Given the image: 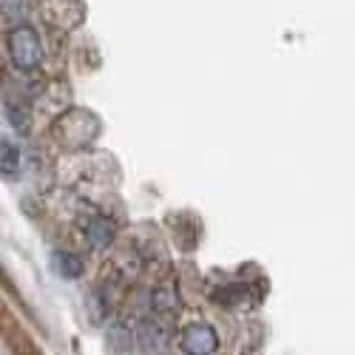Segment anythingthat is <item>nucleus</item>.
Listing matches in <instances>:
<instances>
[{"label":"nucleus","instance_id":"423d86ee","mask_svg":"<svg viewBox=\"0 0 355 355\" xmlns=\"http://www.w3.org/2000/svg\"><path fill=\"white\" fill-rule=\"evenodd\" d=\"M139 344L148 352L162 349L168 344V327H162V324H142L139 327Z\"/></svg>","mask_w":355,"mask_h":355},{"label":"nucleus","instance_id":"f03ea898","mask_svg":"<svg viewBox=\"0 0 355 355\" xmlns=\"http://www.w3.org/2000/svg\"><path fill=\"white\" fill-rule=\"evenodd\" d=\"M6 49L17 71H35L43 63V46H40V35L32 26L17 23L9 28L6 35Z\"/></svg>","mask_w":355,"mask_h":355},{"label":"nucleus","instance_id":"1a4fd4ad","mask_svg":"<svg viewBox=\"0 0 355 355\" xmlns=\"http://www.w3.org/2000/svg\"><path fill=\"white\" fill-rule=\"evenodd\" d=\"M17 168H20V151H17V148L9 139H3V173L12 176Z\"/></svg>","mask_w":355,"mask_h":355},{"label":"nucleus","instance_id":"0eeeda50","mask_svg":"<svg viewBox=\"0 0 355 355\" xmlns=\"http://www.w3.org/2000/svg\"><path fill=\"white\" fill-rule=\"evenodd\" d=\"M51 268H54L57 276H63V279H80L83 276V261L71 253H54Z\"/></svg>","mask_w":355,"mask_h":355},{"label":"nucleus","instance_id":"39448f33","mask_svg":"<svg viewBox=\"0 0 355 355\" xmlns=\"http://www.w3.org/2000/svg\"><path fill=\"white\" fill-rule=\"evenodd\" d=\"M43 15L51 26L57 28H74L83 23L85 17V6H83V0H43Z\"/></svg>","mask_w":355,"mask_h":355},{"label":"nucleus","instance_id":"7ed1b4c3","mask_svg":"<svg viewBox=\"0 0 355 355\" xmlns=\"http://www.w3.org/2000/svg\"><path fill=\"white\" fill-rule=\"evenodd\" d=\"M180 344H182L185 355H214L219 349V336H216V330L211 327V324L196 321V324H188V327L182 330Z\"/></svg>","mask_w":355,"mask_h":355},{"label":"nucleus","instance_id":"f257e3e1","mask_svg":"<svg viewBox=\"0 0 355 355\" xmlns=\"http://www.w3.org/2000/svg\"><path fill=\"white\" fill-rule=\"evenodd\" d=\"M51 137L57 145L77 151V148H88L100 137V120L94 111L85 108H69L51 123Z\"/></svg>","mask_w":355,"mask_h":355},{"label":"nucleus","instance_id":"20e7f679","mask_svg":"<svg viewBox=\"0 0 355 355\" xmlns=\"http://www.w3.org/2000/svg\"><path fill=\"white\" fill-rule=\"evenodd\" d=\"M0 318H3V341L9 347V355H46L35 338L23 330V324L9 313V307L0 310Z\"/></svg>","mask_w":355,"mask_h":355},{"label":"nucleus","instance_id":"6e6552de","mask_svg":"<svg viewBox=\"0 0 355 355\" xmlns=\"http://www.w3.org/2000/svg\"><path fill=\"white\" fill-rule=\"evenodd\" d=\"M111 233H114V227H111L105 219H100V216H94L92 225H88V236H92V242H94L97 248H103V245L111 242Z\"/></svg>","mask_w":355,"mask_h":355}]
</instances>
